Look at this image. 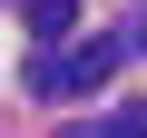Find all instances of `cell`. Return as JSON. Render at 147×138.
Instances as JSON below:
<instances>
[{"label": "cell", "instance_id": "obj_1", "mask_svg": "<svg viewBox=\"0 0 147 138\" xmlns=\"http://www.w3.org/2000/svg\"><path fill=\"white\" fill-rule=\"evenodd\" d=\"M118 59H127V30H118V40H79V49L59 59V99H88V89H108V79H118Z\"/></svg>", "mask_w": 147, "mask_h": 138}, {"label": "cell", "instance_id": "obj_2", "mask_svg": "<svg viewBox=\"0 0 147 138\" xmlns=\"http://www.w3.org/2000/svg\"><path fill=\"white\" fill-rule=\"evenodd\" d=\"M30 30L39 40H69V30H79V0H30Z\"/></svg>", "mask_w": 147, "mask_h": 138}, {"label": "cell", "instance_id": "obj_4", "mask_svg": "<svg viewBox=\"0 0 147 138\" xmlns=\"http://www.w3.org/2000/svg\"><path fill=\"white\" fill-rule=\"evenodd\" d=\"M127 49H147V20H137V30H127Z\"/></svg>", "mask_w": 147, "mask_h": 138}, {"label": "cell", "instance_id": "obj_3", "mask_svg": "<svg viewBox=\"0 0 147 138\" xmlns=\"http://www.w3.org/2000/svg\"><path fill=\"white\" fill-rule=\"evenodd\" d=\"M98 138H147V99H127V109H108V118H98Z\"/></svg>", "mask_w": 147, "mask_h": 138}]
</instances>
